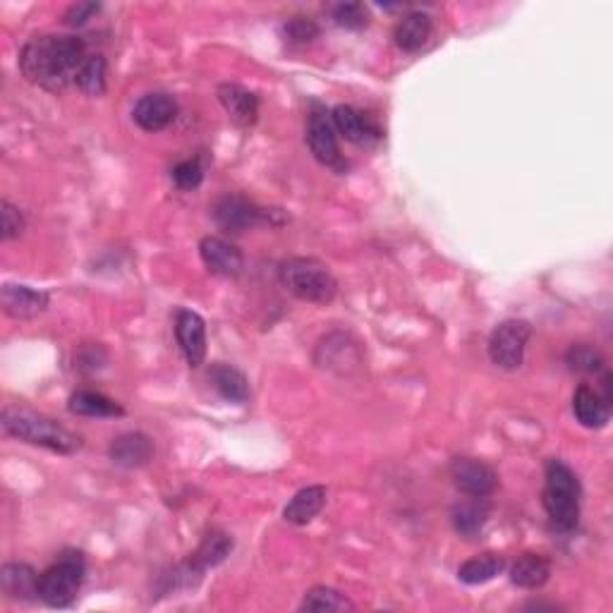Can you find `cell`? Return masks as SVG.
Here are the masks:
<instances>
[{
  "instance_id": "6da1fadb",
  "label": "cell",
  "mask_w": 613,
  "mask_h": 613,
  "mask_svg": "<svg viewBox=\"0 0 613 613\" xmlns=\"http://www.w3.org/2000/svg\"><path fill=\"white\" fill-rule=\"evenodd\" d=\"M87 58V44L80 36L39 34L22 46L20 70L27 82L58 94L75 80Z\"/></svg>"
},
{
  "instance_id": "7a4b0ae2",
  "label": "cell",
  "mask_w": 613,
  "mask_h": 613,
  "mask_svg": "<svg viewBox=\"0 0 613 613\" xmlns=\"http://www.w3.org/2000/svg\"><path fill=\"white\" fill-rule=\"evenodd\" d=\"M3 429L8 436H15L32 446L48 448L60 455H72L82 448V439L65 429L51 417L27 408H5L3 410Z\"/></svg>"
},
{
  "instance_id": "3957f363",
  "label": "cell",
  "mask_w": 613,
  "mask_h": 613,
  "mask_svg": "<svg viewBox=\"0 0 613 613\" xmlns=\"http://www.w3.org/2000/svg\"><path fill=\"white\" fill-rule=\"evenodd\" d=\"M546 487L542 503L549 515L551 525L561 532H570L578 527L580 520V479L561 460H549L544 467Z\"/></svg>"
},
{
  "instance_id": "277c9868",
  "label": "cell",
  "mask_w": 613,
  "mask_h": 613,
  "mask_svg": "<svg viewBox=\"0 0 613 613\" xmlns=\"http://www.w3.org/2000/svg\"><path fill=\"white\" fill-rule=\"evenodd\" d=\"M281 283L297 300L312 305H331L338 295V281L319 259L295 257L281 266Z\"/></svg>"
},
{
  "instance_id": "5b68a950",
  "label": "cell",
  "mask_w": 613,
  "mask_h": 613,
  "mask_svg": "<svg viewBox=\"0 0 613 613\" xmlns=\"http://www.w3.org/2000/svg\"><path fill=\"white\" fill-rule=\"evenodd\" d=\"M84 582L82 554H65L39 578V599L53 609H65L77 599Z\"/></svg>"
},
{
  "instance_id": "8992f818",
  "label": "cell",
  "mask_w": 613,
  "mask_h": 613,
  "mask_svg": "<svg viewBox=\"0 0 613 613\" xmlns=\"http://www.w3.org/2000/svg\"><path fill=\"white\" fill-rule=\"evenodd\" d=\"M532 326L523 319H508L494 329L489 338L491 362L506 372L523 367L527 343H530Z\"/></svg>"
},
{
  "instance_id": "52a82bcc",
  "label": "cell",
  "mask_w": 613,
  "mask_h": 613,
  "mask_svg": "<svg viewBox=\"0 0 613 613\" xmlns=\"http://www.w3.org/2000/svg\"><path fill=\"white\" fill-rule=\"evenodd\" d=\"M273 211L254 204L242 194H226L214 204V221L228 233H245L271 221Z\"/></svg>"
},
{
  "instance_id": "ba28073f",
  "label": "cell",
  "mask_w": 613,
  "mask_h": 613,
  "mask_svg": "<svg viewBox=\"0 0 613 613\" xmlns=\"http://www.w3.org/2000/svg\"><path fill=\"white\" fill-rule=\"evenodd\" d=\"M451 477L463 494L477 496V499H489L499 487V477L487 463L477 458H453L451 460Z\"/></svg>"
},
{
  "instance_id": "9c48e42d",
  "label": "cell",
  "mask_w": 613,
  "mask_h": 613,
  "mask_svg": "<svg viewBox=\"0 0 613 613\" xmlns=\"http://www.w3.org/2000/svg\"><path fill=\"white\" fill-rule=\"evenodd\" d=\"M48 302H51V297H48L46 290H36L32 285L5 283L3 290H0V305L12 319H36L46 312Z\"/></svg>"
},
{
  "instance_id": "30bf717a",
  "label": "cell",
  "mask_w": 613,
  "mask_h": 613,
  "mask_svg": "<svg viewBox=\"0 0 613 613\" xmlns=\"http://www.w3.org/2000/svg\"><path fill=\"white\" fill-rule=\"evenodd\" d=\"M175 338L192 369L202 367L206 357V324L192 309H178L175 314Z\"/></svg>"
},
{
  "instance_id": "8fae6325",
  "label": "cell",
  "mask_w": 613,
  "mask_h": 613,
  "mask_svg": "<svg viewBox=\"0 0 613 613\" xmlns=\"http://www.w3.org/2000/svg\"><path fill=\"white\" fill-rule=\"evenodd\" d=\"M307 144L312 156L321 166L341 168V149H338L336 127L326 113H312L307 120Z\"/></svg>"
},
{
  "instance_id": "7c38bea8",
  "label": "cell",
  "mask_w": 613,
  "mask_h": 613,
  "mask_svg": "<svg viewBox=\"0 0 613 613\" xmlns=\"http://www.w3.org/2000/svg\"><path fill=\"white\" fill-rule=\"evenodd\" d=\"M199 257L214 276L235 278L245 269V257H242L238 247L233 242L216 238V235H209V238L199 242Z\"/></svg>"
},
{
  "instance_id": "4fadbf2b",
  "label": "cell",
  "mask_w": 613,
  "mask_h": 613,
  "mask_svg": "<svg viewBox=\"0 0 613 613\" xmlns=\"http://www.w3.org/2000/svg\"><path fill=\"white\" fill-rule=\"evenodd\" d=\"M175 115H178V103L171 94H163V91H154V94H144L142 99L135 103V111L132 118L135 123L142 127L144 132H161L173 123Z\"/></svg>"
},
{
  "instance_id": "5bb4252c",
  "label": "cell",
  "mask_w": 613,
  "mask_h": 613,
  "mask_svg": "<svg viewBox=\"0 0 613 613\" xmlns=\"http://www.w3.org/2000/svg\"><path fill=\"white\" fill-rule=\"evenodd\" d=\"M331 123L336 127L338 135H343L348 142L357 144V147H372L379 142L381 132L367 115L357 111L352 106H336L331 113Z\"/></svg>"
},
{
  "instance_id": "9a60e30c",
  "label": "cell",
  "mask_w": 613,
  "mask_h": 613,
  "mask_svg": "<svg viewBox=\"0 0 613 613\" xmlns=\"http://www.w3.org/2000/svg\"><path fill=\"white\" fill-rule=\"evenodd\" d=\"M108 458L125 470H137L154 458V441L142 432H127L115 436L108 446Z\"/></svg>"
},
{
  "instance_id": "2e32d148",
  "label": "cell",
  "mask_w": 613,
  "mask_h": 613,
  "mask_svg": "<svg viewBox=\"0 0 613 613\" xmlns=\"http://www.w3.org/2000/svg\"><path fill=\"white\" fill-rule=\"evenodd\" d=\"M216 96L235 125L252 127L254 123H257L259 99L252 94L250 89L240 87V84H233V82H223V84H218Z\"/></svg>"
},
{
  "instance_id": "e0dca14e",
  "label": "cell",
  "mask_w": 613,
  "mask_h": 613,
  "mask_svg": "<svg viewBox=\"0 0 613 613\" xmlns=\"http://www.w3.org/2000/svg\"><path fill=\"white\" fill-rule=\"evenodd\" d=\"M39 578L41 575L27 563H5L0 570V587L10 599L32 602L39 597Z\"/></svg>"
},
{
  "instance_id": "ac0fdd59",
  "label": "cell",
  "mask_w": 613,
  "mask_h": 613,
  "mask_svg": "<svg viewBox=\"0 0 613 613\" xmlns=\"http://www.w3.org/2000/svg\"><path fill=\"white\" fill-rule=\"evenodd\" d=\"M434 32V22L427 12H410L405 15L403 20L396 24V32H393V39H396V46L405 53H417L420 48L427 46V41L432 39Z\"/></svg>"
},
{
  "instance_id": "d6986e66",
  "label": "cell",
  "mask_w": 613,
  "mask_h": 613,
  "mask_svg": "<svg viewBox=\"0 0 613 613\" xmlns=\"http://www.w3.org/2000/svg\"><path fill=\"white\" fill-rule=\"evenodd\" d=\"M489 515H491L489 499H477V496H470V499L458 503V506L453 508L451 520H453L455 532H458L460 537L475 539L482 534L484 525L489 523Z\"/></svg>"
},
{
  "instance_id": "ffe728a7",
  "label": "cell",
  "mask_w": 613,
  "mask_h": 613,
  "mask_svg": "<svg viewBox=\"0 0 613 613\" xmlns=\"http://www.w3.org/2000/svg\"><path fill=\"white\" fill-rule=\"evenodd\" d=\"M324 506H326V487L312 484V487L297 491L293 499H290L288 506L283 508V518L285 523L290 525H307L324 511Z\"/></svg>"
},
{
  "instance_id": "44dd1931",
  "label": "cell",
  "mask_w": 613,
  "mask_h": 613,
  "mask_svg": "<svg viewBox=\"0 0 613 613\" xmlns=\"http://www.w3.org/2000/svg\"><path fill=\"white\" fill-rule=\"evenodd\" d=\"M573 412L578 417V422L587 429H602L609 424L611 410L609 403L599 396L597 391H592L590 386H580L573 396Z\"/></svg>"
},
{
  "instance_id": "7402d4cb",
  "label": "cell",
  "mask_w": 613,
  "mask_h": 613,
  "mask_svg": "<svg viewBox=\"0 0 613 613\" xmlns=\"http://www.w3.org/2000/svg\"><path fill=\"white\" fill-rule=\"evenodd\" d=\"M209 381L218 391V396L230 400V403L242 405L250 398V381H247V376L240 369L230 367V364L216 362L209 369Z\"/></svg>"
},
{
  "instance_id": "603a6c76",
  "label": "cell",
  "mask_w": 613,
  "mask_h": 613,
  "mask_svg": "<svg viewBox=\"0 0 613 613\" xmlns=\"http://www.w3.org/2000/svg\"><path fill=\"white\" fill-rule=\"evenodd\" d=\"M551 575V563L542 554H523L511 566V582L523 590H537Z\"/></svg>"
},
{
  "instance_id": "cb8c5ba5",
  "label": "cell",
  "mask_w": 613,
  "mask_h": 613,
  "mask_svg": "<svg viewBox=\"0 0 613 613\" xmlns=\"http://www.w3.org/2000/svg\"><path fill=\"white\" fill-rule=\"evenodd\" d=\"M68 410L72 415L80 417H123L125 408L120 403H115L113 398L101 396L94 391H77L70 396Z\"/></svg>"
},
{
  "instance_id": "d4e9b609",
  "label": "cell",
  "mask_w": 613,
  "mask_h": 613,
  "mask_svg": "<svg viewBox=\"0 0 613 613\" xmlns=\"http://www.w3.org/2000/svg\"><path fill=\"white\" fill-rule=\"evenodd\" d=\"M503 568H506V558L494 554V551H487V554H479L465 561L458 568V580L465 582V585H484V582H491L496 575H501Z\"/></svg>"
},
{
  "instance_id": "484cf974",
  "label": "cell",
  "mask_w": 613,
  "mask_h": 613,
  "mask_svg": "<svg viewBox=\"0 0 613 613\" xmlns=\"http://www.w3.org/2000/svg\"><path fill=\"white\" fill-rule=\"evenodd\" d=\"M233 551V539L226 532H209L204 537V542L199 544L197 554H194V566L199 570L214 568L218 563H223Z\"/></svg>"
},
{
  "instance_id": "4316f807",
  "label": "cell",
  "mask_w": 613,
  "mask_h": 613,
  "mask_svg": "<svg viewBox=\"0 0 613 613\" xmlns=\"http://www.w3.org/2000/svg\"><path fill=\"white\" fill-rule=\"evenodd\" d=\"M300 611H355V604L341 590L319 585L305 592Z\"/></svg>"
},
{
  "instance_id": "83f0119b",
  "label": "cell",
  "mask_w": 613,
  "mask_h": 613,
  "mask_svg": "<svg viewBox=\"0 0 613 613\" xmlns=\"http://www.w3.org/2000/svg\"><path fill=\"white\" fill-rule=\"evenodd\" d=\"M106 77H108L106 58L89 56L87 60H84L80 72L75 75V84L80 87L82 94L103 96V94H106Z\"/></svg>"
},
{
  "instance_id": "f1b7e54d",
  "label": "cell",
  "mask_w": 613,
  "mask_h": 613,
  "mask_svg": "<svg viewBox=\"0 0 613 613\" xmlns=\"http://www.w3.org/2000/svg\"><path fill=\"white\" fill-rule=\"evenodd\" d=\"M566 362H568V367L578 374H597L604 369L602 352L594 348V345H587V343L570 345L566 352Z\"/></svg>"
},
{
  "instance_id": "f546056e",
  "label": "cell",
  "mask_w": 613,
  "mask_h": 613,
  "mask_svg": "<svg viewBox=\"0 0 613 613\" xmlns=\"http://www.w3.org/2000/svg\"><path fill=\"white\" fill-rule=\"evenodd\" d=\"M331 17L343 29H364L369 22L367 8L362 3H338L331 10Z\"/></svg>"
},
{
  "instance_id": "4dcf8cb0",
  "label": "cell",
  "mask_w": 613,
  "mask_h": 613,
  "mask_svg": "<svg viewBox=\"0 0 613 613\" xmlns=\"http://www.w3.org/2000/svg\"><path fill=\"white\" fill-rule=\"evenodd\" d=\"M24 226H27V223H24L22 211L17 209V206H12L8 199H3V202H0V238L5 242L17 240L24 233Z\"/></svg>"
},
{
  "instance_id": "1f68e13d",
  "label": "cell",
  "mask_w": 613,
  "mask_h": 613,
  "mask_svg": "<svg viewBox=\"0 0 613 613\" xmlns=\"http://www.w3.org/2000/svg\"><path fill=\"white\" fill-rule=\"evenodd\" d=\"M202 180H204V168L197 159L182 161L173 168V182L180 187V190L185 192L197 190V187L202 185Z\"/></svg>"
},
{
  "instance_id": "d6a6232c",
  "label": "cell",
  "mask_w": 613,
  "mask_h": 613,
  "mask_svg": "<svg viewBox=\"0 0 613 613\" xmlns=\"http://www.w3.org/2000/svg\"><path fill=\"white\" fill-rule=\"evenodd\" d=\"M285 36H288L290 44H309L319 36V27L309 17H295V20L285 24Z\"/></svg>"
},
{
  "instance_id": "836d02e7",
  "label": "cell",
  "mask_w": 613,
  "mask_h": 613,
  "mask_svg": "<svg viewBox=\"0 0 613 613\" xmlns=\"http://www.w3.org/2000/svg\"><path fill=\"white\" fill-rule=\"evenodd\" d=\"M99 10H101L99 3H75L65 10L63 22L68 24V27H84L91 17L99 15Z\"/></svg>"
},
{
  "instance_id": "e575fe53",
  "label": "cell",
  "mask_w": 613,
  "mask_h": 613,
  "mask_svg": "<svg viewBox=\"0 0 613 613\" xmlns=\"http://www.w3.org/2000/svg\"><path fill=\"white\" fill-rule=\"evenodd\" d=\"M523 609H527V611H556L558 606L556 604H537V602H530V604H525Z\"/></svg>"
}]
</instances>
